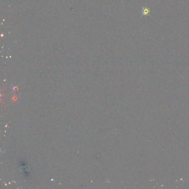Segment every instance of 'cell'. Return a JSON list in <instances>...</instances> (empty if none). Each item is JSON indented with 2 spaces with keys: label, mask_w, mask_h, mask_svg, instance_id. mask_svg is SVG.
I'll use <instances>...</instances> for the list:
<instances>
[{
  "label": "cell",
  "mask_w": 189,
  "mask_h": 189,
  "mask_svg": "<svg viewBox=\"0 0 189 189\" xmlns=\"http://www.w3.org/2000/svg\"><path fill=\"white\" fill-rule=\"evenodd\" d=\"M140 13L141 14L140 18H142V17L145 16H150L151 9L149 7H148L147 6H145L142 7Z\"/></svg>",
  "instance_id": "obj_1"
}]
</instances>
